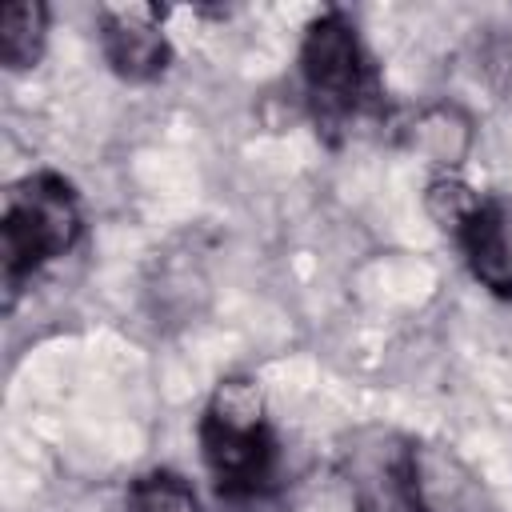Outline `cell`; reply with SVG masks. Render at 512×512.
Here are the masks:
<instances>
[{"label":"cell","instance_id":"obj_1","mask_svg":"<svg viewBox=\"0 0 512 512\" xmlns=\"http://www.w3.org/2000/svg\"><path fill=\"white\" fill-rule=\"evenodd\" d=\"M196 448L224 512H268L280 504L288 452L256 376L232 372L216 380L196 416Z\"/></svg>","mask_w":512,"mask_h":512},{"label":"cell","instance_id":"obj_2","mask_svg":"<svg viewBox=\"0 0 512 512\" xmlns=\"http://www.w3.org/2000/svg\"><path fill=\"white\" fill-rule=\"evenodd\" d=\"M296 80L316 136L332 148L364 128L388 124L392 104L384 68L348 8H324L304 24Z\"/></svg>","mask_w":512,"mask_h":512},{"label":"cell","instance_id":"obj_3","mask_svg":"<svg viewBox=\"0 0 512 512\" xmlns=\"http://www.w3.org/2000/svg\"><path fill=\"white\" fill-rule=\"evenodd\" d=\"M84 240V200L80 188L56 172L36 168L8 184L4 212H0V284H4V312L60 264Z\"/></svg>","mask_w":512,"mask_h":512},{"label":"cell","instance_id":"obj_4","mask_svg":"<svg viewBox=\"0 0 512 512\" xmlns=\"http://www.w3.org/2000/svg\"><path fill=\"white\" fill-rule=\"evenodd\" d=\"M424 208L452 236L468 276L512 304V192H476L456 172H440L424 188Z\"/></svg>","mask_w":512,"mask_h":512},{"label":"cell","instance_id":"obj_5","mask_svg":"<svg viewBox=\"0 0 512 512\" xmlns=\"http://www.w3.org/2000/svg\"><path fill=\"white\" fill-rule=\"evenodd\" d=\"M96 40L108 72L124 84H156L176 60L160 8L152 4H104L96 12Z\"/></svg>","mask_w":512,"mask_h":512},{"label":"cell","instance_id":"obj_6","mask_svg":"<svg viewBox=\"0 0 512 512\" xmlns=\"http://www.w3.org/2000/svg\"><path fill=\"white\" fill-rule=\"evenodd\" d=\"M348 476L360 512H436L416 440L384 436L372 452L352 456Z\"/></svg>","mask_w":512,"mask_h":512},{"label":"cell","instance_id":"obj_7","mask_svg":"<svg viewBox=\"0 0 512 512\" xmlns=\"http://www.w3.org/2000/svg\"><path fill=\"white\" fill-rule=\"evenodd\" d=\"M52 8L44 0H12L0 8V64L8 72H32L48 48Z\"/></svg>","mask_w":512,"mask_h":512},{"label":"cell","instance_id":"obj_8","mask_svg":"<svg viewBox=\"0 0 512 512\" xmlns=\"http://www.w3.org/2000/svg\"><path fill=\"white\" fill-rule=\"evenodd\" d=\"M124 512H204L200 492L176 468H144L124 488Z\"/></svg>","mask_w":512,"mask_h":512}]
</instances>
